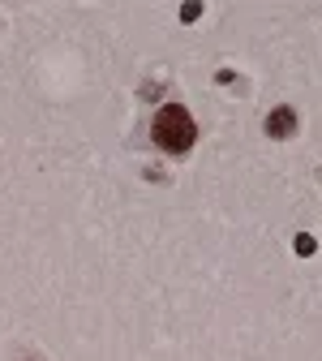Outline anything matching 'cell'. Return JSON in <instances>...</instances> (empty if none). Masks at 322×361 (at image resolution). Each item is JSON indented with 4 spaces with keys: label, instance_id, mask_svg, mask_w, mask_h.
<instances>
[{
    "label": "cell",
    "instance_id": "obj_2",
    "mask_svg": "<svg viewBox=\"0 0 322 361\" xmlns=\"http://www.w3.org/2000/svg\"><path fill=\"white\" fill-rule=\"evenodd\" d=\"M292 129H297V112L292 108H275L266 116V133H271V138H292Z\"/></svg>",
    "mask_w": 322,
    "mask_h": 361
},
{
    "label": "cell",
    "instance_id": "obj_1",
    "mask_svg": "<svg viewBox=\"0 0 322 361\" xmlns=\"http://www.w3.org/2000/svg\"><path fill=\"white\" fill-rule=\"evenodd\" d=\"M151 138L163 155H185L194 142H198V125L190 116V108H180V104H163L151 121Z\"/></svg>",
    "mask_w": 322,
    "mask_h": 361
},
{
    "label": "cell",
    "instance_id": "obj_3",
    "mask_svg": "<svg viewBox=\"0 0 322 361\" xmlns=\"http://www.w3.org/2000/svg\"><path fill=\"white\" fill-rule=\"evenodd\" d=\"M297 254H314V237H297Z\"/></svg>",
    "mask_w": 322,
    "mask_h": 361
}]
</instances>
